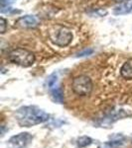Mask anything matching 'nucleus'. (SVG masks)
<instances>
[{
  "label": "nucleus",
  "mask_w": 132,
  "mask_h": 148,
  "mask_svg": "<svg viewBox=\"0 0 132 148\" xmlns=\"http://www.w3.org/2000/svg\"><path fill=\"white\" fill-rule=\"evenodd\" d=\"M57 81H58V76L56 73H53L51 75L49 76V78H48V88L49 89H51V88L55 87V86L57 85Z\"/></svg>",
  "instance_id": "nucleus-13"
},
{
  "label": "nucleus",
  "mask_w": 132,
  "mask_h": 148,
  "mask_svg": "<svg viewBox=\"0 0 132 148\" xmlns=\"http://www.w3.org/2000/svg\"><path fill=\"white\" fill-rule=\"evenodd\" d=\"M115 2L117 3H124V2H127V1H131V0H114Z\"/></svg>",
  "instance_id": "nucleus-17"
},
{
  "label": "nucleus",
  "mask_w": 132,
  "mask_h": 148,
  "mask_svg": "<svg viewBox=\"0 0 132 148\" xmlns=\"http://www.w3.org/2000/svg\"><path fill=\"white\" fill-rule=\"evenodd\" d=\"M125 116H131V114L128 113V112L126 113L124 110H119V111L115 112V113L111 114L110 116H108L104 121H106L107 125H110V123H113L117 121L118 120H121V119L125 118Z\"/></svg>",
  "instance_id": "nucleus-9"
},
{
  "label": "nucleus",
  "mask_w": 132,
  "mask_h": 148,
  "mask_svg": "<svg viewBox=\"0 0 132 148\" xmlns=\"http://www.w3.org/2000/svg\"><path fill=\"white\" fill-rule=\"evenodd\" d=\"M93 84L92 81L86 75H79L73 79L72 89L78 96L85 97L90 95L92 91Z\"/></svg>",
  "instance_id": "nucleus-4"
},
{
  "label": "nucleus",
  "mask_w": 132,
  "mask_h": 148,
  "mask_svg": "<svg viewBox=\"0 0 132 148\" xmlns=\"http://www.w3.org/2000/svg\"><path fill=\"white\" fill-rule=\"evenodd\" d=\"M51 92V97L53 99V101L58 103V104H63L64 103V93L61 87H59L58 85H56L55 87L49 89Z\"/></svg>",
  "instance_id": "nucleus-11"
},
{
  "label": "nucleus",
  "mask_w": 132,
  "mask_h": 148,
  "mask_svg": "<svg viewBox=\"0 0 132 148\" xmlns=\"http://www.w3.org/2000/svg\"><path fill=\"white\" fill-rule=\"evenodd\" d=\"M39 19L34 15H26L23 17H20L16 21V25L20 28L25 29H32L36 28L39 25Z\"/></svg>",
  "instance_id": "nucleus-6"
},
{
  "label": "nucleus",
  "mask_w": 132,
  "mask_h": 148,
  "mask_svg": "<svg viewBox=\"0 0 132 148\" xmlns=\"http://www.w3.org/2000/svg\"><path fill=\"white\" fill-rule=\"evenodd\" d=\"M132 12V2L127 1L124 3H121L120 5L115 7L113 9L114 15H125V14H129Z\"/></svg>",
  "instance_id": "nucleus-10"
},
{
  "label": "nucleus",
  "mask_w": 132,
  "mask_h": 148,
  "mask_svg": "<svg viewBox=\"0 0 132 148\" xmlns=\"http://www.w3.org/2000/svg\"><path fill=\"white\" fill-rule=\"evenodd\" d=\"M18 125L22 127H30L49 121L50 114L36 106H24L15 113Z\"/></svg>",
  "instance_id": "nucleus-1"
},
{
  "label": "nucleus",
  "mask_w": 132,
  "mask_h": 148,
  "mask_svg": "<svg viewBox=\"0 0 132 148\" xmlns=\"http://www.w3.org/2000/svg\"><path fill=\"white\" fill-rule=\"evenodd\" d=\"M93 52V49H83V51H81V52H79L78 53V56H90Z\"/></svg>",
  "instance_id": "nucleus-14"
},
{
  "label": "nucleus",
  "mask_w": 132,
  "mask_h": 148,
  "mask_svg": "<svg viewBox=\"0 0 132 148\" xmlns=\"http://www.w3.org/2000/svg\"><path fill=\"white\" fill-rule=\"evenodd\" d=\"M0 25H1V34H4L6 32L7 21L3 17H1V19H0Z\"/></svg>",
  "instance_id": "nucleus-15"
},
{
  "label": "nucleus",
  "mask_w": 132,
  "mask_h": 148,
  "mask_svg": "<svg viewBox=\"0 0 132 148\" xmlns=\"http://www.w3.org/2000/svg\"><path fill=\"white\" fill-rule=\"evenodd\" d=\"M120 75L124 79H132V58H129L122 64L120 68Z\"/></svg>",
  "instance_id": "nucleus-8"
},
{
  "label": "nucleus",
  "mask_w": 132,
  "mask_h": 148,
  "mask_svg": "<svg viewBox=\"0 0 132 148\" xmlns=\"http://www.w3.org/2000/svg\"><path fill=\"white\" fill-rule=\"evenodd\" d=\"M33 135L29 132H21L13 135L8 140L7 146L8 148H26L32 142Z\"/></svg>",
  "instance_id": "nucleus-5"
},
{
  "label": "nucleus",
  "mask_w": 132,
  "mask_h": 148,
  "mask_svg": "<svg viewBox=\"0 0 132 148\" xmlns=\"http://www.w3.org/2000/svg\"><path fill=\"white\" fill-rule=\"evenodd\" d=\"M48 37L54 45L60 47H66L73 40V33L71 29L66 26L56 25L49 29Z\"/></svg>",
  "instance_id": "nucleus-2"
},
{
  "label": "nucleus",
  "mask_w": 132,
  "mask_h": 148,
  "mask_svg": "<svg viewBox=\"0 0 132 148\" xmlns=\"http://www.w3.org/2000/svg\"><path fill=\"white\" fill-rule=\"evenodd\" d=\"M14 1H15V0H1L2 9H4V8H6V7H8V5H10V4L13 3Z\"/></svg>",
  "instance_id": "nucleus-16"
},
{
  "label": "nucleus",
  "mask_w": 132,
  "mask_h": 148,
  "mask_svg": "<svg viewBox=\"0 0 132 148\" xmlns=\"http://www.w3.org/2000/svg\"><path fill=\"white\" fill-rule=\"evenodd\" d=\"M111 140L110 141L104 142L98 146V148H121L124 144V140L125 137L122 134H117L113 135V136H110Z\"/></svg>",
  "instance_id": "nucleus-7"
},
{
  "label": "nucleus",
  "mask_w": 132,
  "mask_h": 148,
  "mask_svg": "<svg viewBox=\"0 0 132 148\" xmlns=\"http://www.w3.org/2000/svg\"><path fill=\"white\" fill-rule=\"evenodd\" d=\"M8 59L12 63L17 64L21 67H30L35 63L36 57L32 51L24 49V47H17L9 51Z\"/></svg>",
  "instance_id": "nucleus-3"
},
{
  "label": "nucleus",
  "mask_w": 132,
  "mask_h": 148,
  "mask_svg": "<svg viewBox=\"0 0 132 148\" xmlns=\"http://www.w3.org/2000/svg\"><path fill=\"white\" fill-rule=\"evenodd\" d=\"M92 143V139L90 136H86V135L80 136L76 141V147L78 148H85L86 146H90Z\"/></svg>",
  "instance_id": "nucleus-12"
}]
</instances>
